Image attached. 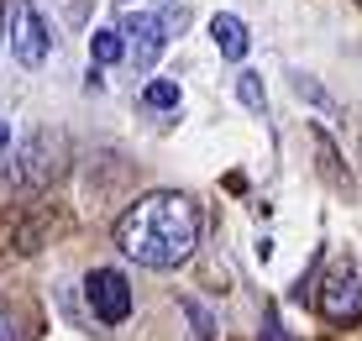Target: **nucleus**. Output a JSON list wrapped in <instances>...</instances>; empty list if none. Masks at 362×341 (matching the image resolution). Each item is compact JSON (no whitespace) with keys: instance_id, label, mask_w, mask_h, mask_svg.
<instances>
[{"instance_id":"nucleus-10","label":"nucleus","mask_w":362,"mask_h":341,"mask_svg":"<svg viewBox=\"0 0 362 341\" xmlns=\"http://www.w3.org/2000/svg\"><path fill=\"white\" fill-rule=\"evenodd\" d=\"M142 105L147 110H179V84L173 79H147L142 84Z\"/></svg>"},{"instance_id":"nucleus-5","label":"nucleus","mask_w":362,"mask_h":341,"mask_svg":"<svg viewBox=\"0 0 362 341\" xmlns=\"http://www.w3.org/2000/svg\"><path fill=\"white\" fill-rule=\"evenodd\" d=\"M121 32L132 37V42H127L132 63H136L142 74H153V69H158V58H163V47H168V21L158 16V11H136V16L121 21Z\"/></svg>"},{"instance_id":"nucleus-11","label":"nucleus","mask_w":362,"mask_h":341,"mask_svg":"<svg viewBox=\"0 0 362 341\" xmlns=\"http://www.w3.org/2000/svg\"><path fill=\"white\" fill-rule=\"evenodd\" d=\"M0 341H21V331H16V320L6 315V305H0Z\"/></svg>"},{"instance_id":"nucleus-8","label":"nucleus","mask_w":362,"mask_h":341,"mask_svg":"<svg viewBox=\"0 0 362 341\" xmlns=\"http://www.w3.org/2000/svg\"><path fill=\"white\" fill-rule=\"evenodd\" d=\"M90 58H95V69L121 63V58H127V32H121V27H100V32L90 37Z\"/></svg>"},{"instance_id":"nucleus-6","label":"nucleus","mask_w":362,"mask_h":341,"mask_svg":"<svg viewBox=\"0 0 362 341\" xmlns=\"http://www.w3.org/2000/svg\"><path fill=\"white\" fill-rule=\"evenodd\" d=\"M320 315L331 325H357L362 320V273L336 268L326 279V289H320Z\"/></svg>"},{"instance_id":"nucleus-1","label":"nucleus","mask_w":362,"mask_h":341,"mask_svg":"<svg viewBox=\"0 0 362 341\" xmlns=\"http://www.w3.org/2000/svg\"><path fill=\"white\" fill-rule=\"evenodd\" d=\"M199 231H205V221H199L194 200L184 189H158V195H142L116 221V247L136 268L168 273L199 252Z\"/></svg>"},{"instance_id":"nucleus-9","label":"nucleus","mask_w":362,"mask_h":341,"mask_svg":"<svg viewBox=\"0 0 362 341\" xmlns=\"http://www.w3.org/2000/svg\"><path fill=\"white\" fill-rule=\"evenodd\" d=\"M236 100H242L252 116H268V95H263V74L242 69V79H236Z\"/></svg>"},{"instance_id":"nucleus-3","label":"nucleus","mask_w":362,"mask_h":341,"mask_svg":"<svg viewBox=\"0 0 362 341\" xmlns=\"http://www.w3.org/2000/svg\"><path fill=\"white\" fill-rule=\"evenodd\" d=\"M11 53H16L21 69H42L47 53H53V27H47V16L32 0L11 6Z\"/></svg>"},{"instance_id":"nucleus-13","label":"nucleus","mask_w":362,"mask_h":341,"mask_svg":"<svg viewBox=\"0 0 362 341\" xmlns=\"http://www.w3.org/2000/svg\"><path fill=\"white\" fill-rule=\"evenodd\" d=\"M6 147H11V126L0 121V153H6Z\"/></svg>"},{"instance_id":"nucleus-4","label":"nucleus","mask_w":362,"mask_h":341,"mask_svg":"<svg viewBox=\"0 0 362 341\" xmlns=\"http://www.w3.org/2000/svg\"><path fill=\"white\" fill-rule=\"evenodd\" d=\"M84 299H90V310H95L100 325L132 320V279L116 273V268H95L90 279H84Z\"/></svg>"},{"instance_id":"nucleus-12","label":"nucleus","mask_w":362,"mask_h":341,"mask_svg":"<svg viewBox=\"0 0 362 341\" xmlns=\"http://www.w3.org/2000/svg\"><path fill=\"white\" fill-rule=\"evenodd\" d=\"M268 341H289V336L279 331V315H268Z\"/></svg>"},{"instance_id":"nucleus-2","label":"nucleus","mask_w":362,"mask_h":341,"mask_svg":"<svg viewBox=\"0 0 362 341\" xmlns=\"http://www.w3.org/2000/svg\"><path fill=\"white\" fill-rule=\"evenodd\" d=\"M69 147L58 132H32L27 142L16 147V158H11V184L16 189H42L58 179V168H64Z\"/></svg>"},{"instance_id":"nucleus-7","label":"nucleus","mask_w":362,"mask_h":341,"mask_svg":"<svg viewBox=\"0 0 362 341\" xmlns=\"http://www.w3.org/2000/svg\"><path fill=\"white\" fill-rule=\"evenodd\" d=\"M210 37H216V47H221L226 63H242L252 53V32H247V21L231 16V11H216V16H210Z\"/></svg>"}]
</instances>
